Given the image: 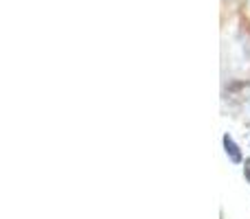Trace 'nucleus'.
I'll return each mask as SVG.
<instances>
[]
</instances>
